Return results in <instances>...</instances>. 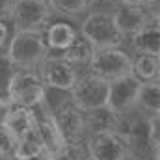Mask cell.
Segmentation results:
<instances>
[{
  "mask_svg": "<svg viewBox=\"0 0 160 160\" xmlns=\"http://www.w3.org/2000/svg\"><path fill=\"white\" fill-rule=\"evenodd\" d=\"M80 36L93 45V48H108L125 45V38L118 30L112 13L108 11H89L82 17L78 24Z\"/></svg>",
  "mask_w": 160,
  "mask_h": 160,
  "instance_id": "6da1fadb",
  "label": "cell"
},
{
  "mask_svg": "<svg viewBox=\"0 0 160 160\" xmlns=\"http://www.w3.org/2000/svg\"><path fill=\"white\" fill-rule=\"evenodd\" d=\"M136 110H140L143 116H155L160 114V80L157 82H145L140 86Z\"/></svg>",
  "mask_w": 160,
  "mask_h": 160,
  "instance_id": "d6986e66",
  "label": "cell"
},
{
  "mask_svg": "<svg viewBox=\"0 0 160 160\" xmlns=\"http://www.w3.org/2000/svg\"><path fill=\"white\" fill-rule=\"evenodd\" d=\"M108 4H121V0H91V9L93 6H108Z\"/></svg>",
  "mask_w": 160,
  "mask_h": 160,
  "instance_id": "4316f807",
  "label": "cell"
},
{
  "mask_svg": "<svg viewBox=\"0 0 160 160\" xmlns=\"http://www.w3.org/2000/svg\"><path fill=\"white\" fill-rule=\"evenodd\" d=\"M34 110H36V119H38L36 121V134L39 136L41 143L45 145V151H47V155H48V158H50V157L56 155L67 142L63 140V136H62V132H60L56 121L52 118L50 110L45 106V102L38 104Z\"/></svg>",
  "mask_w": 160,
  "mask_h": 160,
  "instance_id": "4fadbf2b",
  "label": "cell"
},
{
  "mask_svg": "<svg viewBox=\"0 0 160 160\" xmlns=\"http://www.w3.org/2000/svg\"><path fill=\"white\" fill-rule=\"evenodd\" d=\"M86 160H91V158H89V157H88V158H86Z\"/></svg>",
  "mask_w": 160,
  "mask_h": 160,
  "instance_id": "4dcf8cb0",
  "label": "cell"
},
{
  "mask_svg": "<svg viewBox=\"0 0 160 160\" xmlns=\"http://www.w3.org/2000/svg\"><path fill=\"white\" fill-rule=\"evenodd\" d=\"M17 0H0V17H6V15H11L13 11V6H15Z\"/></svg>",
  "mask_w": 160,
  "mask_h": 160,
  "instance_id": "484cf974",
  "label": "cell"
},
{
  "mask_svg": "<svg viewBox=\"0 0 160 160\" xmlns=\"http://www.w3.org/2000/svg\"><path fill=\"white\" fill-rule=\"evenodd\" d=\"M140 86H142V82L136 77H132L130 73L125 75V77H119V78H116V80H110L106 106L112 108L119 116L128 114L130 110L136 108Z\"/></svg>",
  "mask_w": 160,
  "mask_h": 160,
  "instance_id": "8fae6325",
  "label": "cell"
},
{
  "mask_svg": "<svg viewBox=\"0 0 160 160\" xmlns=\"http://www.w3.org/2000/svg\"><path fill=\"white\" fill-rule=\"evenodd\" d=\"M8 58L17 65V69L38 71L48 56L41 32H17L8 48Z\"/></svg>",
  "mask_w": 160,
  "mask_h": 160,
  "instance_id": "7a4b0ae2",
  "label": "cell"
},
{
  "mask_svg": "<svg viewBox=\"0 0 160 160\" xmlns=\"http://www.w3.org/2000/svg\"><path fill=\"white\" fill-rule=\"evenodd\" d=\"M50 114L67 143H86V140H88L86 112L73 102V99L63 101L62 104L52 108Z\"/></svg>",
  "mask_w": 160,
  "mask_h": 160,
  "instance_id": "52a82bcc",
  "label": "cell"
},
{
  "mask_svg": "<svg viewBox=\"0 0 160 160\" xmlns=\"http://www.w3.org/2000/svg\"><path fill=\"white\" fill-rule=\"evenodd\" d=\"M114 22L121 32L125 41L136 32H140L143 26L151 24L153 21L158 19V9L147 8V6H128V4H119V8L112 13Z\"/></svg>",
  "mask_w": 160,
  "mask_h": 160,
  "instance_id": "30bf717a",
  "label": "cell"
},
{
  "mask_svg": "<svg viewBox=\"0 0 160 160\" xmlns=\"http://www.w3.org/2000/svg\"><path fill=\"white\" fill-rule=\"evenodd\" d=\"M123 160H134V158H132V157H130V155H128V157H127V158H123Z\"/></svg>",
  "mask_w": 160,
  "mask_h": 160,
  "instance_id": "f546056e",
  "label": "cell"
},
{
  "mask_svg": "<svg viewBox=\"0 0 160 160\" xmlns=\"http://www.w3.org/2000/svg\"><path fill=\"white\" fill-rule=\"evenodd\" d=\"M88 157L91 160H123L128 157V145L119 132L91 134L86 140Z\"/></svg>",
  "mask_w": 160,
  "mask_h": 160,
  "instance_id": "9c48e42d",
  "label": "cell"
},
{
  "mask_svg": "<svg viewBox=\"0 0 160 160\" xmlns=\"http://www.w3.org/2000/svg\"><path fill=\"white\" fill-rule=\"evenodd\" d=\"M17 65L8 58V54H0V101L9 104V86L17 73Z\"/></svg>",
  "mask_w": 160,
  "mask_h": 160,
  "instance_id": "44dd1931",
  "label": "cell"
},
{
  "mask_svg": "<svg viewBox=\"0 0 160 160\" xmlns=\"http://www.w3.org/2000/svg\"><path fill=\"white\" fill-rule=\"evenodd\" d=\"M41 36L45 41V47L48 54L60 56L78 36V26L71 22V19H52L43 30Z\"/></svg>",
  "mask_w": 160,
  "mask_h": 160,
  "instance_id": "7c38bea8",
  "label": "cell"
},
{
  "mask_svg": "<svg viewBox=\"0 0 160 160\" xmlns=\"http://www.w3.org/2000/svg\"><path fill=\"white\" fill-rule=\"evenodd\" d=\"M121 4H128V6H147V8L158 9V0H121Z\"/></svg>",
  "mask_w": 160,
  "mask_h": 160,
  "instance_id": "d4e9b609",
  "label": "cell"
},
{
  "mask_svg": "<svg viewBox=\"0 0 160 160\" xmlns=\"http://www.w3.org/2000/svg\"><path fill=\"white\" fill-rule=\"evenodd\" d=\"M15 142H17V140H15V138L11 136V132L6 128V125H4V123H0V157L13 153Z\"/></svg>",
  "mask_w": 160,
  "mask_h": 160,
  "instance_id": "cb8c5ba5",
  "label": "cell"
},
{
  "mask_svg": "<svg viewBox=\"0 0 160 160\" xmlns=\"http://www.w3.org/2000/svg\"><path fill=\"white\" fill-rule=\"evenodd\" d=\"M130 75L142 84L160 80V54H132Z\"/></svg>",
  "mask_w": 160,
  "mask_h": 160,
  "instance_id": "e0dca14e",
  "label": "cell"
},
{
  "mask_svg": "<svg viewBox=\"0 0 160 160\" xmlns=\"http://www.w3.org/2000/svg\"><path fill=\"white\" fill-rule=\"evenodd\" d=\"M52 13L63 19H78L91 11V0H47Z\"/></svg>",
  "mask_w": 160,
  "mask_h": 160,
  "instance_id": "ffe728a7",
  "label": "cell"
},
{
  "mask_svg": "<svg viewBox=\"0 0 160 160\" xmlns=\"http://www.w3.org/2000/svg\"><path fill=\"white\" fill-rule=\"evenodd\" d=\"M88 149L86 143H65L56 155H52L50 160H86Z\"/></svg>",
  "mask_w": 160,
  "mask_h": 160,
  "instance_id": "7402d4cb",
  "label": "cell"
},
{
  "mask_svg": "<svg viewBox=\"0 0 160 160\" xmlns=\"http://www.w3.org/2000/svg\"><path fill=\"white\" fill-rule=\"evenodd\" d=\"M8 110H9V104H8V102H4V101H0V123H4Z\"/></svg>",
  "mask_w": 160,
  "mask_h": 160,
  "instance_id": "83f0119b",
  "label": "cell"
},
{
  "mask_svg": "<svg viewBox=\"0 0 160 160\" xmlns=\"http://www.w3.org/2000/svg\"><path fill=\"white\" fill-rule=\"evenodd\" d=\"M36 110L34 108H26V106H17V104H9V110L6 114L4 125L6 128L11 132V136L15 140H21L32 132H36Z\"/></svg>",
  "mask_w": 160,
  "mask_h": 160,
  "instance_id": "5bb4252c",
  "label": "cell"
},
{
  "mask_svg": "<svg viewBox=\"0 0 160 160\" xmlns=\"http://www.w3.org/2000/svg\"><path fill=\"white\" fill-rule=\"evenodd\" d=\"M119 128H121V116L116 114L112 108H108L106 104L86 112L88 136L102 134V132H119Z\"/></svg>",
  "mask_w": 160,
  "mask_h": 160,
  "instance_id": "9a60e30c",
  "label": "cell"
},
{
  "mask_svg": "<svg viewBox=\"0 0 160 160\" xmlns=\"http://www.w3.org/2000/svg\"><path fill=\"white\" fill-rule=\"evenodd\" d=\"M47 86L43 84L38 71L19 69L9 86V104L36 108L45 101Z\"/></svg>",
  "mask_w": 160,
  "mask_h": 160,
  "instance_id": "277c9868",
  "label": "cell"
},
{
  "mask_svg": "<svg viewBox=\"0 0 160 160\" xmlns=\"http://www.w3.org/2000/svg\"><path fill=\"white\" fill-rule=\"evenodd\" d=\"M54 17L47 0H17L11 11L17 32H41Z\"/></svg>",
  "mask_w": 160,
  "mask_h": 160,
  "instance_id": "8992f818",
  "label": "cell"
},
{
  "mask_svg": "<svg viewBox=\"0 0 160 160\" xmlns=\"http://www.w3.org/2000/svg\"><path fill=\"white\" fill-rule=\"evenodd\" d=\"M108 86L110 82L89 71H82L71 89L73 102L84 112L104 106L108 101Z\"/></svg>",
  "mask_w": 160,
  "mask_h": 160,
  "instance_id": "5b68a950",
  "label": "cell"
},
{
  "mask_svg": "<svg viewBox=\"0 0 160 160\" xmlns=\"http://www.w3.org/2000/svg\"><path fill=\"white\" fill-rule=\"evenodd\" d=\"M38 73L47 88L62 89V91H71L80 75L77 67H73L62 56H54V54H48L45 58V62L39 65Z\"/></svg>",
  "mask_w": 160,
  "mask_h": 160,
  "instance_id": "ba28073f",
  "label": "cell"
},
{
  "mask_svg": "<svg viewBox=\"0 0 160 160\" xmlns=\"http://www.w3.org/2000/svg\"><path fill=\"white\" fill-rule=\"evenodd\" d=\"M93 52H95L93 45L86 39L84 36H80V32H78L77 39L73 41V43H71V45H69L60 56H62L65 62H69L73 67H77L80 73H82V71H86V67L89 65Z\"/></svg>",
  "mask_w": 160,
  "mask_h": 160,
  "instance_id": "ac0fdd59",
  "label": "cell"
},
{
  "mask_svg": "<svg viewBox=\"0 0 160 160\" xmlns=\"http://www.w3.org/2000/svg\"><path fill=\"white\" fill-rule=\"evenodd\" d=\"M132 69V52L121 47H108V48H95L89 65L86 71L101 77L104 80H116L119 77L128 75Z\"/></svg>",
  "mask_w": 160,
  "mask_h": 160,
  "instance_id": "3957f363",
  "label": "cell"
},
{
  "mask_svg": "<svg viewBox=\"0 0 160 160\" xmlns=\"http://www.w3.org/2000/svg\"><path fill=\"white\" fill-rule=\"evenodd\" d=\"M0 160H17L13 157V153H9V155H4V157H0Z\"/></svg>",
  "mask_w": 160,
  "mask_h": 160,
  "instance_id": "f1b7e54d",
  "label": "cell"
},
{
  "mask_svg": "<svg viewBox=\"0 0 160 160\" xmlns=\"http://www.w3.org/2000/svg\"><path fill=\"white\" fill-rule=\"evenodd\" d=\"M132 54H160V26L158 19L143 26L140 32L128 38Z\"/></svg>",
  "mask_w": 160,
  "mask_h": 160,
  "instance_id": "2e32d148",
  "label": "cell"
},
{
  "mask_svg": "<svg viewBox=\"0 0 160 160\" xmlns=\"http://www.w3.org/2000/svg\"><path fill=\"white\" fill-rule=\"evenodd\" d=\"M17 34V28L13 24L11 15L0 17V54H6L9 48V43L13 39V36Z\"/></svg>",
  "mask_w": 160,
  "mask_h": 160,
  "instance_id": "603a6c76",
  "label": "cell"
}]
</instances>
